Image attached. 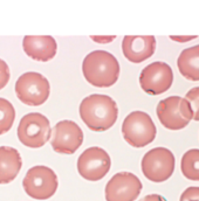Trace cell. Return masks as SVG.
<instances>
[{"instance_id": "cb8c5ba5", "label": "cell", "mask_w": 199, "mask_h": 201, "mask_svg": "<svg viewBox=\"0 0 199 201\" xmlns=\"http://www.w3.org/2000/svg\"><path fill=\"white\" fill-rule=\"evenodd\" d=\"M141 201H166L162 195L158 194H150V195H146L145 198H143Z\"/></svg>"}, {"instance_id": "2e32d148", "label": "cell", "mask_w": 199, "mask_h": 201, "mask_svg": "<svg viewBox=\"0 0 199 201\" xmlns=\"http://www.w3.org/2000/svg\"><path fill=\"white\" fill-rule=\"evenodd\" d=\"M180 74L191 81H199V45L185 48L177 60Z\"/></svg>"}, {"instance_id": "8fae6325", "label": "cell", "mask_w": 199, "mask_h": 201, "mask_svg": "<svg viewBox=\"0 0 199 201\" xmlns=\"http://www.w3.org/2000/svg\"><path fill=\"white\" fill-rule=\"evenodd\" d=\"M83 143V132L75 122L61 121L52 130V148L57 153L73 154Z\"/></svg>"}, {"instance_id": "7c38bea8", "label": "cell", "mask_w": 199, "mask_h": 201, "mask_svg": "<svg viewBox=\"0 0 199 201\" xmlns=\"http://www.w3.org/2000/svg\"><path fill=\"white\" fill-rule=\"evenodd\" d=\"M142 182L130 172H119L115 174L106 186L107 201H135L141 191Z\"/></svg>"}, {"instance_id": "9c48e42d", "label": "cell", "mask_w": 199, "mask_h": 201, "mask_svg": "<svg viewBox=\"0 0 199 201\" xmlns=\"http://www.w3.org/2000/svg\"><path fill=\"white\" fill-rule=\"evenodd\" d=\"M110 157L103 148L93 146L87 148L79 157L78 171L82 178L89 181H97L104 178L110 170Z\"/></svg>"}, {"instance_id": "6da1fadb", "label": "cell", "mask_w": 199, "mask_h": 201, "mask_svg": "<svg viewBox=\"0 0 199 201\" xmlns=\"http://www.w3.org/2000/svg\"><path fill=\"white\" fill-rule=\"evenodd\" d=\"M80 116L93 131H106L117 121L119 109L116 102L107 95L87 96L80 104Z\"/></svg>"}, {"instance_id": "8992f818", "label": "cell", "mask_w": 199, "mask_h": 201, "mask_svg": "<svg viewBox=\"0 0 199 201\" xmlns=\"http://www.w3.org/2000/svg\"><path fill=\"white\" fill-rule=\"evenodd\" d=\"M57 185L55 172L47 166H34L29 168L22 180L25 192L37 200H46L53 197Z\"/></svg>"}, {"instance_id": "d6986e66", "label": "cell", "mask_w": 199, "mask_h": 201, "mask_svg": "<svg viewBox=\"0 0 199 201\" xmlns=\"http://www.w3.org/2000/svg\"><path fill=\"white\" fill-rule=\"evenodd\" d=\"M185 98L191 104V108L193 110V119L199 121V87L192 88L191 90L187 91L185 95Z\"/></svg>"}, {"instance_id": "ba28073f", "label": "cell", "mask_w": 199, "mask_h": 201, "mask_svg": "<svg viewBox=\"0 0 199 201\" xmlns=\"http://www.w3.org/2000/svg\"><path fill=\"white\" fill-rule=\"evenodd\" d=\"M141 166L146 179L154 182H163L172 175L174 156L165 148H152L144 154Z\"/></svg>"}, {"instance_id": "9a60e30c", "label": "cell", "mask_w": 199, "mask_h": 201, "mask_svg": "<svg viewBox=\"0 0 199 201\" xmlns=\"http://www.w3.org/2000/svg\"><path fill=\"white\" fill-rule=\"evenodd\" d=\"M22 161L20 153L11 146H0V184H8L16 178Z\"/></svg>"}, {"instance_id": "7402d4cb", "label": "cell", "mask_w": 199, "mask_h": 201, "mask_svg": "<svg viewBox=\"0 0 199 201\" xmlns=\"http://www.w3.org/2000/svg\"><path fill=\"white\" fill-rule=\"evenodd\" d=\"M90 38H92L95 42H97V43H109V42H111L114 39H116L115 35H110V36H94V35H92Z\"/></svg>"}, {"instance_id": "277c9868", "label": "cell", "mask_w": 199, "mask_h": 201, "mask_svg": "<svg viewBox=\"0 0 199 201\" xmlns=\"http://www.w3.org/2000/svg\"><path fill=\"white\" fill-rule=\"evenodd\" d=\"M157 117L166 129L180 130L193 119V110L186 98L171 96L158 103Z\"/></svg>"}, {"instance_id": "52a82bcc", "label": "cell", "mask_w": 199, "mask_h": 201, "mask_svg": "<svg viewBox=\"0 0 199 201\" xmlns=\"http://www.w3.org/2000/svg\"><path fill=\"white\" fill-rule=\"evenodd\" d=\"M52 134L49 121L39 112L25 115L18 126V138L28 148H38L43 146Z\"/></svg>"}, {"instance_id": "3957f363", "label": "cell", "mask_w": 199, "mask_h": 201, "mask_svg": "<svg viewBox=\"0 0 199 201\" xmlns=\"http://www.w3.org/2000/svg\"><path fill=\"white\" fill-rule=\"evenodd\" d=\"M122 134L129 145L133 148H143L154 142L156 137V126L148 113L143 111H133L123 122Z\"/></svg>"}, {"instance_id": "603a6c76", "label": "cell", "mask_w": 199, "mask_h": 201, "mask_svg": "<svg viewBox=\"0 0 199 201\" xmlns=\"http://www.w3.org/2000/svg\"><path fill=\"white\" fill-rule=\"evenodd\" d=\"M197 36L196 35H186V36H174V35H171L170 39L173 41H177V42H187V41H191L193 39H196Z\"/></svg>"}, {"instance_id": "ac0fdd59", "label": "cell", "mask_w": 199, "mask_h": 201, "mask_svg": "<svg viewBox=\"0 0 199 201\" xmlns=\"http://www.w3.org/2000/svg\"><path fill=\"white\" fill-rule=\"evenodd\" d=\"M15 119V110L11 102L0 98V134H6L12 128Z\"/></svg>"}, {"instance_id": "5bb4252c", "label": "cell", "mask_w": 199, "mask_h": 201, "mask_svg": "<svg viewBox=\"0 0 199 201\" xmlns=\"http://www.w3.org/2000/svg\"><path fill=\"white\" fill-rule=\"evenodd\" d=\"M22 47L25 53L33 60L47 62L56 54V41L49 35H27L24 38Z\"/></svg>"}, {"instance_id": "4fadbf2b", "label": "cell", "mask_w": 199, "mask_h": 201, "mask_svg": "<svg viewBox=\"0 0 199 201\" xmlns=\"http://www.w3.org/2000/svg\"><path fill=\"white\" fill-rule=\"evenodd\" d=\"M156 49L154 35H127L122 41V52L125 59L133 63H141L151 57Z\"/></svg>"}, {"instance_id": "5b68a950", "label": "cell", "mask_w": 199, "mask_h": 201, "mask_svg": "<svg viewBox=\"0 0 199 201\" xmlns=\"http://www.w3.org/2000/svg\"><path fill=\"white\" fill-rule=\"evenodd\" d=\"M51 91L48 80L39 73L28 71L22 74L15 83V94L18 98L29 107L43 104Z\"/></svg>"}, {"instance_id": "e0dca14e", "label": "cell", "mask_w": 199, "mask_h": 201, "mask_svg": "<svg viewBox=\"0 0 199 201\" xmlns=\"http://www.w3.org/2000/svg\"><path fill=\"white\" fill-rule=\"evenodd\" d=\"M182 172L189 180L199 181V150L192 148L184 153L180 164Z\"/></svg>"}, {"instance_id": "7a4b0ae2", "label": "cell", "mask_w": 199, "mask_h": 201, "mask_svg": "<svg viewBox=\"0 0 199 201\" xmlns=\"http://www.w3.org/2000/svg\"><path fill=\"white\" fill-rule=\"evenodd\" d=\"M82 71L86 80L92 85L108 88L119 80V65L113 54L106 50H95L83 60Z\"/></svg>"}, {"instance_id": "ffe728a7", "label": "cell", "mask_w": 199, "mask_h": 201, "mask_svg": "<svg viewBox=\"0 0 199 201\" xmlns=\"http://www.w3.org/2000/svg\"><path fill=\"white\" fill-rule=\"evenodd\" d=\"M10 81V69L5 61L0 59V90L6 87Z\"/></svg>"}, {"instance_id": "44dd1931", "label": "cell", "mask_w": 199, "mask_h": 201, "mask_svg": "<svg viewBox=\"0 0 199 201\" xmlns=\"http://www.w3.org/2000/svg\"><path fill=\"white\" fill-rule=\"evenodd\" d=\"M180 201H199V187H189L182 193Z\"/></svg>"}, {"instance_id": "30bf717a", "label": "cell", "mask_w": 199, "mask_h": 201, "mask_svg": "<svg viewBox=\"0 0 199 201\" xmlns=\"http://www.w3.org/2000/svg\"><path fill=\"white\" fill-rule=\"evenodd\" d=\"M173 82L171 67L165 62H152L139 75V84L146 94L160 95L170 89Z\"/></svg>"}]
</instances>
